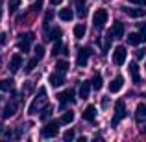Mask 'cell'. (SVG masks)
Here are the masks:
<instances>
[{
	"label": "cell",
	"instance_id": "27",
	"mask_svg": "<svg viewBox=\"0 0 146 142\" xmlns=\"http://www.w3.org/2000/svg\"><path fill=\"white\" fill-rule=\"evenodd\" d=\"M37 63H39V57L35 55V57H33V59H30V61H28V65H26V68H24V70H26V72H28V74H30V72H32L33 68L37 67Z\"/></svg>",
	"mask_w": 146,
	"mask_h": 142
},
{
	"label": "cell",
	"instance_id": "13",
	"mask_svg": "<svg viewBox=\"0 0 146 142\" xmlns=\"http://www.w3.org/2000/svg\"><path fill=\"white\" fill-rule=\"evenodd\" d=\"M111 37H117V39H120L122 35H124V26H122L120 20H115L113 22V28H111Z\"/></svg>",
	"mask_w": 146,
	"mask_h": 142
},
{
	"label": "cell",
	"instance_id": "7",
	"mask_svg": "<svg viewBox=\"0 0 146 142\" xmlns=\"http://www.w3.org/2000/svg\"><path fill=\"white\" fill-rule=\"evenodd\" d=\"M74 90L72 89H67V90H63L59 96H57V100H59V105L61 107H65L67 103H72V102H76V98H74Z\"/></svg>",
	"mask_w": 146,
	"mask_h": 142
},
{
	"label": "cell",
	"instance_id": "9",
	"mask_svg": "<svg viewBox=\"0 0 146 142\" xmlns=\"http://www.w3.org/2000/svg\"><path fill=\"white\" fill-rule=\"evenodd\" d=\"M21 67H22V55H21V53H15V55L9 59V67H7V68H9V72L15 74V72L21 70Z\"/></svg>",
	"mask_w": 146,
	"mask_h": 142
},
{
	"label": "cell",
	"instance_id": "34",
	"mask_svg": "<svg viewBox=\"0 0 146 142\" xmlns=\"http://www.w3.org/2000/svg\"><path fill=\"white\" fill-rule=\"evenodd\" d=\"M144 55H146V50H144V48H139V50L135 52V57H137V59H143Z\"/></svg>",
	"mask_w": 146,
	"mask_h": 142
},
{
	"label": "cell",
	"instance_id": "25",
	"mask_svg": "<svg viewBox=\"0 0 146 142\" xmlns=\"http://www.w3.org/2000/svg\"><path fill=\"white\" fill-rule=\"evenodd\" d=\"M72 120H74V113L67 111V113H63V114H61V120H59V124H70Z\"/></svg>",
	"mask_w": 146,
	"mask_h": 142
},
{
	"label": "cell",
	"instance_id": "24",
	"mask_svg": "<svg viewBox=\"0 0 146 142\" xmlns=\"http://www.w3.org/2000/svg\"><path fill=\"white\" fill-rule=\"evenodd\" d=\"M85 32H87L85 24H76V26H74V37H76V39H83Z\"/></svg>",
	"mask_w": 146,
	"mask_h": 142
},
{
	"label": "cell",
	"instance_id": "44",
	"mask_svg": "<svg viewBox=\"0 0 146 142\" xmlns=\"http://www.w3.org/2000/svg\"><path fill=\"white\" fill-rule=\"evenodd\" d=\"M144 98H146V94H144Z\"/></svg>",
	"mask_w": 146,
	"mask_h": 142
},
{
	"label": "cell",
	"instance_id": "20",
	"mask_svg": "<svg viewBox=\"0 0 146 142\" xmlns=\"http://www.w3.org/2000/svg\"><path fill=\"white\" fill-rule=\"evenodd\" d=\"M61 37H63V32H61V28H52V30L48 32L46 39H48V41H59Z\"/></svg>",
	"mask_w": 146,
	"mask_h": 142
},
{
	"label": "cell",
	"instance_id": "5",
	"mask_svg": "<svg viewBox=\"0 0 146 142\" xmlns=\"http://www.w3.org/2000/svg\"><path fill=\"white\" fill-rule=\"evenodd\" d=\"M57 131H59V122H50L43 127V131H41V137L43 139H54V137L57 135Z\"/></svg>",
	"mask_w": 146,
	"mask_h": 142
},
{
	"label": "cell",
	"instance_id": "35",
	"mask_svg": "<svg viewBox=\"0 0 146 142\" xmlns=\"http://www.w3.org/2000/svg\"><path fill=\"white\" fill-rule=\"evenodd\" d=\"M141 37H143V43H146V24H141Z\"/></svg>",
	"mask_w": 146,
	"mask_h": 142
},
{
	"label": "cell",
	"instance_id": "32",
	"mask_svg": "<svg viewBox=\"0 0 146 142\" xmlns=\"http://www.w3.org/2000/svg\"><path fill=\"white\" fill-rule=\"evenodd\" d=\"M35 55L39 57V59L44 55V48H43V44H37V46H35Z\"/></svg>",
	"mask_w": 146,
	"mask_h": 142
},
{
	"label": "cell",
	"instance_id": "8",
	"mask_svg": "<svg viewBox=\"0 0 146 142\" xmlns=\"http://www.w3.org/2000/svg\"><path fill=\"white\" fill-rule=\"evenodd\" d=\"M124 13L131 18H143L146 17V9H141V7H122Z\"/></svg>",
	"mask_w": 146,
	"mask_h": 142
},
{
	"label": "cell",
	"instance_id": "30",
	"mask_svg": "<svg viewBox=\"0 0 146 142\" xmlns=\"http://www.w3.org/2000/svg\"><path fill=\"white\" fill-rule=\"evenodd\" d=\"M21 6V0H9V13H15Z\"/></svg>",
	"mask_w": 146,
	"mask_h": 142
},
{
	"label": "cell",
	"instance_id": "14",
	"mask_svg": "<svg viewBox=\"0 0 146 142\" xmlns=\"http://www.w3.org/2000/svg\"><path fill=\"white\" fill-rule=\"evenodd\" d=\"M94 118H96V107L94 105H87L85 109H83V120L94 122Z\"/></svg>",
	"mask_w": 146,
	"mask_h": 142
},
{
	"label": "cell",
	"instance_id": "42",
	"mask_svg": "<svg viewBox=\"0 0 146 142\" xmlns=\"http://www.w3.org/2000/svg\"><path fill=\"white\" fill-rule=\"evenodd\" d=\"M128 2H131V4H141L143 0H128Z\"/></svg>",
	"mask_w": 146,
	"mask_h": 142
},
{
	"label": "cell",
	"instance_id": "3",
	"mask_svg": "<svg viewBox=\"0 0 146 142\" xmlns=\"http://www.w3.org/2000/svg\"><path fill=\"white\" fill-rule=\"evenodd\" d=\"M32 41H33V33H22V35L19 37V41H17L19 50H21L22 53L30 52V48H32Z\"/></svg>",
	"mask_w": 146,
	"mask_h": 142
},
{
	"label": "cell",
	"instance_id": "17",
	"mask_svg": "<svg viewBox=\"0 0 146 142\" xmlns=\"http://www.w3.org/2000/svg\"><path fill=\"white\" fill-rule=\"evenodd\" d=\"M135 118H137V122H144L146 120V103H139V105H137Z\"/></svg>",
	"mask_w": 146,
	"mask_h": 142
},
{
	"label": "cell",
	"instance_id": "15",
	"mask_svg": "<svg viewBox=\"0 0 146 142\" xmlns=\"http://www.w3.org/2000/svg\"><path fill=\"white\" fill-rule=\"evenodd\" d=\"M17 107H19V105H17L15 102H9L6 107H4V111H2V116H4V118H11L15 113H17Z\"/></svg>",
	"mask_w": 146,
	"mask_h": 142
},
{
	"label": "cell",
	"instance_id": "29",
	"mask_svg": "<svg viewBox=\"0 0 146 142\" xmlns=\"http://www.w3.org/2000/svg\"><path fill=\"white\" fill-rule=\"evenodd\" d=\"M50 114H52V107H50L48 103H46V105H44L43 109H41V120H46Z\"/></svg>",
	"mask_w": 146,
	"mask_h": 142
},
{
	"label": "cell",
	"instance_id": "16",
	"mask_svg": "<svg viewBox=\"0 0 146 142\" xmlns=\"http://www.w3.org/2000/svg\"><path fill=\"white\" fill-rule=\"evenodd\" d=\"M128 70H129V74H131L133 81H135V83H141V74H139V65H137L135 61H133V63H129Z\"/></svg>",
	"mask_w": 146,
	"mask_h": 142
},
{
	"label": "cell",
	"instance_id": "40",
	"mask_svg": "<svg viewBox=\"0 0 146 142\" xmlns=\"http://www.w3.org/2000/svg\"><path fill=\"white\" fill-rule=\"evenodd\" d=\"M74 4H76V7H82V6H85V0H74Z\"/></svg>",
	"mask_w": 146,
	"mask_h": 142
},
{
	"label": "cell",
	"instance_id": "6",
	"mask_svg": "<svg viewBox=\"0 0 146 142\" xmlns=\"http://www.w3.org/2000/svg\"><path fill=\"white\" fill-rule=\"evenodd\" d=\"M126 59H128V52H126L124 46H117L113 52V63L117 65V67H120V65L126 63Z\"/></svg>",
	"mask_w": 146,
	"mask_h": 142
},
{
	"label": "cell",
	"instance_id": "2",
	"mask_svg": "<svg viewBox=\"0 0 146 142\" xmlns=\"http://www.w3.org/2000/svg\"><path fill=\"white\" fill-rule=\"evenodd\" d=\"M124 118H126V103L122 102V100H118V102L115 103V114H113V120H111V125L117 127Z\"/></svg>",
	"mask_w": 146,
	"mask_h": 142
},
{
	"label": "cell",
	"instance_id": "28",
	"mask_svg": "<svg viewBox=\"0 0 146 142\" xmlns=\"http://www.w3.org/2000/svg\"><path fill=\"white\" fill-rule=\"evenodd\" d=\"M91 83H93V89L94 90H100V89H102V76H100V74H96V76H94V78H93V81H91Z\"/></svg>",
	"mask_w": 146,
	"mask_h": 142
},
{
	"label": "cell",
	"instance_id": "21",
	"mask_svg": "<svg viewBox=\"0 0 146 142\" xmlns=\"http://www.w3.org/2000/svg\"><path fill=\"white\" fill-rule=\"evenodd\" d=\"M0 90L2 92H7V90H13V79L7 78V79H0Z\"/></svg>",
	"mask_w": 146,
	"mask_h": 142
},
{
	"label": "cell",
	"instance_id": "41",
	"mask_svg": "<svg viewBox=\"0 0 146 142\" xmlns=\"http://www.w3.org/2000/svg\"><path fill=\"white\" fill-rule=\"evenodd\" d=\"M61 2H63V0H50V4H52V6H59Z\"/></svg>",
	"mask_w": 146,
	"mask_h": 142
},
{
	"label": "cell",
	"instance_id": "19",
	"mask_svg": "<svg viewBox=\"0 0 146 142\" xmlns=\"http://www.w3.org/2000/svg\"><path fill=\"white\" fill-rule=\"evenodd\" d=\"M59 18H61V20H65V22L72 20V18H74V11H72L70 7H63V9L59 11Z\"/></svg>",
	"mask_w": 146,
	"mask_h": 142
},
{
	"label": "cell",
	"instance_id": "1",
	"mask_svg": "<svg viewBox=\"0 0 146 142\" xmlns=\"http://www.w3.org/2000/svg\"><path fill=\"white\" fill-rule=\"evenodd\" d=\"M48 103V94H46V89L44 87H41L39 90H37V96L32 100V103H30V107H28V114L32 116V114H35V113H39L41 109H43L44 105Z\"/></svg>",
	"mask_w": 146,
	"mask_h": 142
},
{
	"label": "cell",
	"instance_id": "22",
	"mask_svg": "<svg viewBox=\"0 0 146 142\" xmlns=\"http://www.w3.org/2000/svg\"><path fill=\"white\" fill-rule=\"evenodd\" d=\"M89 90H91V81L82 83V87H80V98H82V100L89 98Z\"/></svg>",
	"mask_w": 146,
	"mask_h": 142
},
{
	"label": "cell",
	"instance_id": "31",
	"mask_svg": "<svg viewBox=\"0 0 146 142\" xmlns=\"http://www.w3.org/2000/svg\"><path fill=\"white\" fill-rule=\"evenodd\" d=\"M72 139H74V131H72V129H67V131L63 133V140L65 142H70Z\"/></svg>",
	"mask_w": 146,
	"mask_h": 142
},
{
	"label": "cell",
	"instance_id": "37",
	"mask_svg": "<svg viewBox=\"0 0 146 142\" xmlns=\"http://www.w3.org/2000/svg\"><path fill=\"white\" fill-rule=\"evenodd\" d=\"M41 7H43V2H41V0H37V2H35V4H33V6H32V9H33V11H35V13H37V11H39Z\"/></svg>",
	"mask_w": 146,
	"mask_h": 142
},
{
	"label": "cell",
	"instance_id": "11",
	"mask_svg": "<svg viewBox=\"0 0 146 142\" xmlns=\"http://www.w3.org/2000/svg\"><path fill=\"white\" fill-rule=\"evenodd\" d=\"M122 87H124V78L122 76H115L109 83V92H118Z\"/></svg>",
	"mask_w": 146,
	"mask_h": 142
},
{
	"label": "cell",
	"instance_id": "12",
	"mask_svg": "<svg viewBox=\"0 0 146 142\" xmlns=\"http://www.w3.org/2000/svg\"><path fill=\"white\" fill-rule=\"evenodd\" d=\"M48 81H50V85H52V87H56V89H57V87H61L65 83V74H63V72H56V74H52L48 78Z\"/></svg>",
	"mask_w": 146,
	"mask_h": 142
},
{
	"label": "cell",
	"instance_id": "4",
	"mask_svg": "<svg viewBox=\"0 0 146 142\" xmlns=\"http://www.w3.org/2000/svg\"><path fill=\"white\" fill-rule=\"evenodd\" d=\"M107 18H109V13H107V9H96L93 15V24L94 28H104V24L107 22Z\"/></svg>",
	"mask_w": 146,
	"mask_h": 142
},
{
	"label": "cell",
	"instance_id": "38",
	"mask_svg": "<svg viewBox=\"0 0 146 142\" xmlns=\"http://www.w3.org/2000/svg\"><path fill=\"white\" fill-rule=\"evenodd\" d=\"M52 17H54L52 11H46V15H44V22H50V20H52Z\"/></svg>",
	"mask_w": 146,
	"mask_h": 142
},
{
	"label": "cell",
	"instance_id": "23",
	"mask_svg": "<svg viewBox=\"0 0 146 142\" xmlns=\"http://www.w3.org/2000/svg\"><path fill=\"white\" fill-rule=\"evenodd\" d=\"M63 50H65V44L61 43V39L59 41H54V46H52V55L54 57H57L61 52H63Z\"/></svg>",
	"mask_w": 146,
	"mask_h": 142
},
{
	"label": "cell",
	"instance_id": "18",
	"mask_svg": "<svg viewBox=\"0 0 146 142\" xmlns=\"http://www.w3.org/2000/svg\"><path fill=\"white\" fill-rule=\"evenodd\" d=\"M143 43V37H141V33H128V44H131V46H139V44Z\"/></svg>",
	"mask_w": 146,
	"mask_h": 142
},
{
	"label": "cell",
	"instance_id": "10",
	"mask_svg": "<svg viewBox=\"0 0 146 142\" xmlns=\"http://www.w3.org/2000/svg\"><path fill=\"white\" fill-rule=\"evenodd\" d=\"M91 57V50L89 48H82L78 52V57H76V63H78V67H85L87 61H89Z\"/></svg>",
	"mask_w": 146,
	"mask_h": 142
},
{
	"label": "cell",
	"instance_id": "33",
	"mask_svg": "<svg viewBox=\"0 0 146 142\" xmlns=\"http://www.w3.org/2000/svg\"><path fill=\"white\" fill-rule=\"evenodd\" d=\"M76 9H78V17H80V18L87 17V7H85V6H82V7H76Z\"/></svg>",
	"mask_w": 146,
	"mask_h": 142
},
{
	"label": "cell",
	"instance_id": "43",
	"mask_svg": "<svg viewBox=\"0 0 146 142\" xmlns=\"http://www.w3.org/2000/svg\"><path fill=\"white\" fill-rule=\"evenodd\" d=\"M141 4H144V6H146V0H143V2H141Z\"/></svg>",
	"mask_w": 146,
	"mask_h": 142
},
{
	"label": "cell",
	"instance_id": "26",
	"mask_svg": "<svg viewBox=\"0 0 146 142\" xmlns=\"http://www.w3.org/2000/svg\"><path fill=\"white\" fill-rule=\"evenodd\" d=\"M56 70L57 72H63V74H65V72H67L68 70V61H57V63H56Z\"/></svg>",
	"mask_w": 146,
	"mask_h": 142
},
{
	"label": "cell",
	"instance_id": "39",
	"mask_svg": "<svg viewBox=\"0 0 146 142\" xmlns=\"http://www.w3.org/2000/svg\"><path fill=\"white\" fill-rule=\"evenodd\" d=\"M6 43H7V35H6V33H2V35H0V44L4 46Z\"/></svg>",
	"mask_w": 146,
	"mask_h": 142
},
{
	"label": "cell",
	"instance_id": "36",
	"mask_svg": "<svg viewBox=\"0 0 146 142\" xmlns=\"http://www.w3.org/2000/svg\"><path fill=\"white\" fill-rule=\"evenodd\" d=\"M102 48H104V52H107V50H109V48H111V39H109V37H107V39H106V41H104V44H102Z\"/></svg>",
	"mask_w": 146,
	"mask_h": 142
}]
</instances>
